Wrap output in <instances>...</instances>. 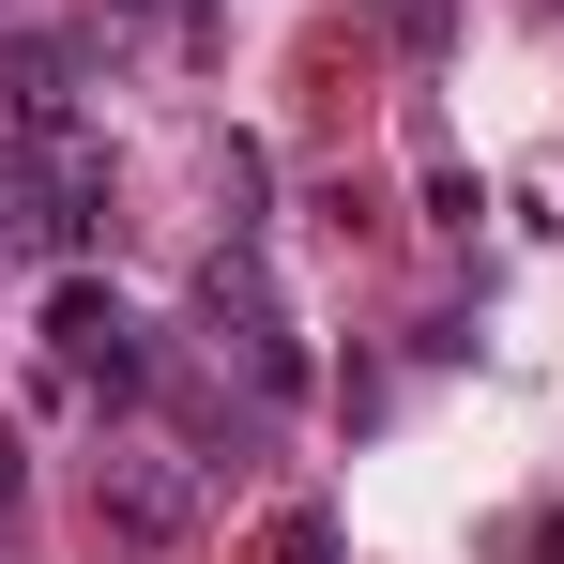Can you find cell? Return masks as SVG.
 Segmentation results:
<instances>
[{
  "mask_svg": "<svg viewBox=\"0 0 564 564\" xmlns=\"http://www.w3.org/2000/svg\"><path fill=\"white\" fill-rule=\"evenodd\" d=\"M107 214L93 122H0V260H77Z\"/></svg>",
  "mask_w": 564,
  "mask_h": 564,
  "instance_id": "6da1fadb",
  "label": "cell"
},
{
  "mask_svg": "<svg viewBox=\"0 0 564 564\" xmlns=\"http://www.w3.org/2000/svg\"><path fill=\"white\" fill-rule=\"evenodd\" d=\"M198 351L245 381V412H290V397H305V336H290L260 245H214V260H198Z\"/></svg>",
  "mask_w": 564,
  "mask_h": 564,
  "instance_id": "7a4b0ae2",
  "label": "cell"
},
{
  "mask_svg": "<svg viewBox=\"0 0 564 564\" xmlns=\"http://www.w3.org/2000/svg\"><path fill=\"white\" fill-rule=\"evenodd\" d=\"M46 367L77 381V397L122 412V397H153V381H169V336H153L107 275H62V290H46Z\"/></svg>",
  "mask_w": 564,
  "mask_h": 564,
  "instance_id": "3957f363",
  "label": "cell"
},
{
  "mask_svg": "<svg viewBox=\"0 0 564 564\" xmlns=\"http://www.w3.org/2000/svg\"><path fill=\"white\" fill-rule=\"evenodd\" d=\"M184 519H198V458L184 443H122L107 458V534L122 550H184Z\"/></svg>",
  "mask_w": 564,
  "mask_h": 564,
  "instance_id": "277c9868",
  "label": "cell"
},
{
  "mask_svg": "<svg viewBox=\"0 0 564 564\" xmlns=\"http://www.w3.org/2000/svg\"><path fill=\"white\" fill-rule=\"evenodd\" d=\"M0 122H77V62L46 31H0Z\"/></svg>",
  "mask_w": 564,
  "mask_h": 564,
  "instance_id": "5b68a950",
  "label": "cell"
},
{
  "mask_svg": "<svg viewBox=\"0 0 564 564\" xmlns=\"http://www.w3.org/2000/svg\"><path fill=\"white\" fill-rule=\"evenodd\" d=\"M107 31H138L169 62H214V0H107Z\"/></svg>",
  "mask_w": 564,
  "mask_h": 564,
  "instance_id": "8992f818",
  "label": "cell"
},
{
  "mask_svg": "<svg viewBox=\"0 0 564 564\" xmlns=\"http://www.w3.org/2000/svg\"><path fill=\"white\" fill-rule=\"evenodd\" d=\"M381 31H397V46H412V62H427V46H443V31H458V0H381Z\"/></svg>",
  "mask_w": 564,
  "mask_h": 564,
  "instance_id": "52a82bcc",
  "label": "cell"
},
{
  "mask_svg": "<svg viewBox=\"0 0 564 564\" xmlns=\"http://www.w3.org/2000/svg\"><path fill=\"white\" fill-rule=\"evenodd\" d=\"M275 564H336V519H321V503H290V519H275Z\"/></svg>",
  "mask_w": 564,
  "mask_h": 564,
  "instance_id": "ba28073f",
  "label": "cell"
},
{
  "mask_svg": "<svg viewBox=\"0 0 564 564\" xmlns=\"http://www.w3.org/2000/svg\"><path fill=\"white\" fill-rule=\"evenodd\" d=\"M0 519H15V458H0Z\"/></svg>",
  "mask_w": 564,
  "mask_h": 564,
  "instance_id": "9c48e42d",
  "label": "cell"
}]
</instances>
